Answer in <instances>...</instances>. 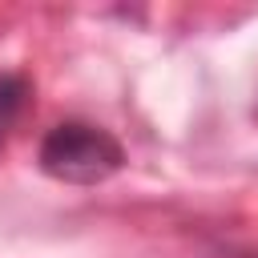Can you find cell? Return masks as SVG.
<instances>
[{
    "label": "cell",
    "instance_id": "cell-2",
    "mask_svg": "<svg viewBox=\"0 0 258 258\" xmlns=\"http://www.w3.org/2000/svg\"><path fill=\"white\" fill-rule=\"evenodd\" d=\"M28 101H32V81L24 73H0V149L8 145V133L24 117Z\"/></svg>",
    "mask_w": 258,
    "mask_h": 258
},
{
    "label": "cell",
    "instance_id": "cell-1",
    "mask_svg": "<svg viewBox=\"0 0 258 258\" xmlns=\"http://www.w3.org/2000/svg\"><path fill=\"white\" fill-rule=\"evenodd\" d=\"M36 165L52 181L97 185V181H109L125 165V145L109 129H101L93 121H81V117H69V121H56L40 137Z\"/></svg>",
    "mask_w": 258,
    "mask_h": 258
}]
</instances>
